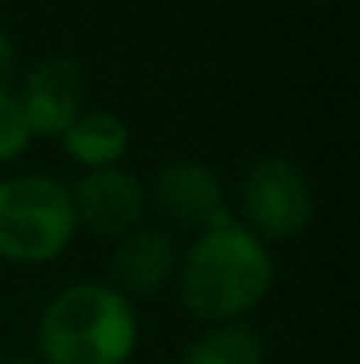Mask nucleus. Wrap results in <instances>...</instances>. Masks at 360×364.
I'll list each match as a JSON object with an SVG mask.
<instances>
[{
	"label": "nucleus",
	"mask_w": 360,
	"mask_h": 364,
	"mask_svg": "<svg viewBox=\"0 0 360 364\" xmlns=\"http://www.w3.org/2000/svg\"><path fill=\"white\" fill-rule=\"evenodd\" d=\"M272 258L261 237L230 216L202 230L177 262V294L205 322H237L272 287Z\"/></svg>",
	"instance_id": "1"
},
{
	"label": "nucleus",
	"mask_w": 360,
	"mask_h": 364,
	"mask_svg": "<svg viewBox=\"0 0 360 364\" xmlns=\"http://www.w3.org/2000/svg\"><path fill=\"white\" fill-rule=\"evenodd\" d=\"M134 347V304L110 283H75L39 318L43 364H127Z\"/></svg>",
	"instance_id": "2"
},
{
	"label": "nucleus",
	"mask_w": 360,
	"mask_h": 364,
	"mask_svg": "<svg viewBox=\"0 0 360 364\" xmlns=\"http://www.w3.org/2000/svg\"><path fill=\"white\" fill-rule=\"evenodd\" d=\"M71 188L46 173L0 181V258L39 265L57 258L75 237Z\"/></svg>",
	"instance_id": "3"
},
{
	"label": "nucleus",
	"mask_w": 360,
	"mask_h": 364,
	"mask_svg": "<svg viewBox=\"0 0 360 364\" xmlns=\"http://www.w3.org/2000/svg\"><path fill=\"white\" fill-rule=\"evenodd\" d=\"M240 205L251 234L290 241L315 220V191L307 173L286 156H261L244 170Z\"/></svg>",
	"instance_id": "4"
},
{
	"label": "nucleus",
	"mask_w": 360,
	"mask_h": 364,
	"mask_svg": "<svg viewBox=\"0 0 360 364\" xmlns=\"http://www.w3.org/2000/svg\"><path fill=\"white\" fill-rule=\"evenodd\" d=\"M145 184L120 166L89 170L71 188L75 220L96 237H124L145 216Z\"/></svg>",
	"instance_id": "5"
},
{
	"label": "nucleus",
	"mask_w": 360,
	"mask_h": 364,
	"mask_svg": "<svg viewBox=\"0 0 360 364\" xmlns=\"http://www.w3.org/2000/svg\"><path fill=\"white\" fill-rule=\"evenodd\" d=\"M145 198L156 205L159 216H166L177 227L209 230L212 223L230 216L223 209V184L216 170L198 159H173L159 166Z\"/></svg>",
	"instance_id": "6"
},
{
	"label": "nucleus",
	"mask_w": 360,
	"mask_h": 364,
	"mask_svg": "<svg viewBox=\"0 0 360 364\" xmlns=\"http://www.w3.org/2000/svg\"><path fill=\"white\" fill-rule=\"evenodd\" d=\"M21 114L32 134H64L85 114V71L71 57H50L36 64L21 82Z\"/></svg>",
	"instance_id": "7"
},
{
	"label": "nucleus",
	"mask_w": 360,
	"mask_h": 364,
	"mask_svg": "<svg viewBox=\"0 0 360 364\" xmlns=\"http://www.w3.org/2000/svg\"><path fill=\"white\" fill-rule=\"evenodd\" d=\"M177 247L170 241V234L156 230V227H134L131 234H124L114 247L110 258V287L131 297H152L156 290L166 287L170 276H177Z\"/></svg>",
	"instance_id": "8"
},
{
	"label": "nucleus",
	"mask_w": 360,
	"mask_h": 364,
	"mask_svg": "<svg viewBox=\"0 0 360 364\" xmlns=\"http://www.w3.org/2000/svg\"><path fill=\"white\" fill-rule=\"evenodd\" d=\"M64 152L71 159H78L89 170H103V166H117V159L131 145V127L120 121L117 114L107 110H85L78 121L71 124L64 134Z\"/></svg>",
	"instance_id": "9"
},
{
	"label": "nucleus",
	"mask_w": 360,
	"mask_h": 364,
	"mask_svg": "<svg viewBox=\"0 0 360 364\" xmlns=\"http://www.w3.org/2000/svg\"><path fill=\"white\" fill-rule=\"evenodd\" d=\"M180 364H265V343L258 329L240 318L219 322L209 333H202L195 343H187Z\"/></svg>",
	"instance_id": "10"
},
{
	"label": "nucleus",
	"mask_w": 360,
	"mask_h": 364,
	"mask_svg": "<svg viewBox=\"0 0 360 364\" xmlns=\"http://www.w3.org/2000/svg\"><path fill=\"white\" fill-rule=\"evenodd\" d=\"M32 141L28 121L21 114V103L14 92H0V163L18 159Z\"/></svg>",
	"instance_id": "11"
},
{
	"label": "nucleus",
	"mask_w": 360,
	"mask_h": 364,
	"mask_svg": "<svg viewBox=\"0 0 360 364\" xmlns=\"http://www.w3.org/2000/svg\"><path fill=\"white\" fill-rule=\"evenodd\" d=\"M14 78H18V50H14L11 36L0 32V92H11Z\"/></svg>",
	"instance_id": "12"
},
{
	"label": "nucleus",
	"mask_w": 360,
	"mask_h": 364,
	"mask_svg": "<svg viewBox=\"0 0 360 364\" xmlns=\"http://www.w3.org/2000/svg\"><path fill=\"white\" fill-rule=\"evenodd\" d=\"M4 364H39V361H4Z\"/></svg>",
	"instance_id": "13"
},
{
	"label": "nucleus",
	"mask_w": 360,
	"mask_h": 364,
	"mask_svg": "<svg viewBox=\"0 0 360 364\" xmlns=\"http://www.w3.org/2000/svg\"><path fill=\"white\" fill-rule=\"evenodd\" d=\"M0 364H4V361H0Z\"/></svg>",
	"instance_id": "14"
}]
</instances>
